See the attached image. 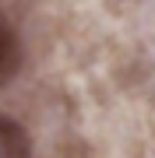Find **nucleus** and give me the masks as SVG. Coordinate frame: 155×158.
<instances>
[{
    "label": "nucleus",
    "mask_w": 155,
    "mask_h": 158,
    "mask_svg": "<svg viewBox=\"0 0 155 158\" xmlns=\"http://www.w3.org/2000/svg\"><path fill=\"white\" fill-rule=\"evenodd\" d=\"M0 158H32L28 134L11 116H0Z\"/></svg>",
    "instance_id": "f257e3e1"
},
{
    "label": "nucleus",
    "mask_w": 155,
    "mask_h": 158,
    "mask_svg": "<svg viewBox=\"0 0 155 158\" xmlns=\"http://www.w3.org/2000/svg\"><path fill=\"white\" fill-rule=\"evenodd\" d=\"M21 67V46H18V35L14 28L0 18V85H7V81L18 74Z\"/></svg>",
    "instance_id": "f03ea898"
}]
</instances>
